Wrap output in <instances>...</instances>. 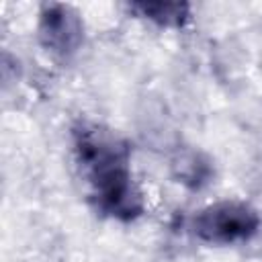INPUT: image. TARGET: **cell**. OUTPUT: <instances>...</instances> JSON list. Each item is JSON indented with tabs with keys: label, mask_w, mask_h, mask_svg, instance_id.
<instances>
[{
	"label": "cell",
	"mask_w": 262,
	"mask_h": 262,
	"mask_svg": "<svg viewBox=\"0 0 262 262\" xmlns=\"http://www.w3.org/2000/svg\"><path fill=\"white\" fill-rule=\"evenodd\" d=\"M72 151L92 209L108 219L131 223L145 211L133 168L131 147L113 129L78 121L72 127Z\"/></svg>",
	"instance_id": "6da1fadb"
},
{
	"label": "cell",
	"mask_w": 262,
	"mask_h": 262,
	"mask_svg": "<svg viewBox=\"0 0 262 262\" xmlns=\"http://www.w3.org/2000/svg\"><path fill=\"white\" fill-rule=\"evenodd\" d=\"M258 211L244 201H219L207 205L190 219V233L209 246H233L252 239L260 231Z\"/></svg>",
	"instance_id": "7a4b0ae2"
},
{
	"label": "cell",
	"mask_w": 262,
	"mask_h": 262,
	"mask_svg": "<svg viewBox=\"0 0 262 262\" xmlns=\"http://www.w3.org/2000/svg\"><path fill=\"white\" fill-rule=\"evenodd\" d=\"M84 27L70 6L45 4L39 14V41L41 45L59 57H70L82 45Z\"/></svg>",
	"instance_id": "3957f363"
},
{
	"label": "cell",
	"mask_w": 262,
	"mask_h": 262,
	"mask_svg": "<svg viewBox=\"0 0 262 262\" xmlns=\"http://www.w3.org/2000/svg\"><path fill=\"white\" fill-rule=\"evenodd\" d=\"M129 12L164 29H180L190 18V4L186 2H131Z\"/></svg>",
	"instance_id": "277c9868"
}]
</instances>
